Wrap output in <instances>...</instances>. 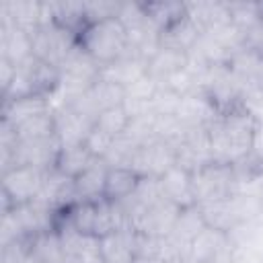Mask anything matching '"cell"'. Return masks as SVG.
<instances>
[{
  "mask_svg": "<svg viewBox=\"0 0 263 263\" xmlns=\"http://www.w3.org/2000/svg\"><path fill=\"white\" fill-rule=\"evenodd\" d=\"M173 148L177 152V166L189 171L191 175L214 162L208 127H187L183 136L173 144Z\"/></svg>",
  "mask_w": 263,
  "mask_h": 263,
  "instance_id": "cell-8",
  "label": "cell"
},
{
  "mask_svg": "<svg viewBox=\"0 0 263 263\" xmlns=\"http://www.w3.org/2000/svg\"><path fill=\"white\" fill-rule=\"evenodd\" d=\"M99 74H101V64L86 49H82L80 43H76V47L68 53V58L60 66V76L88 84H95L99 80Z\"/></svg>",
  "mask_w": 263,
  "mask_h": 263,
  "instance_id": "cell-19",
  "label": "cell"
},
{
  "mask_svg": "<svg viewBox=\"0 0 263 263\" xmlns=\"http://www.w3.org/2000/svg\"><path fill=\"white\" fill-rule=\"evenodd\" d=\"M245 47H249V49H253V51H257V53L263 55V18L247 33V37H245Z\"/></svg>",
  "mask_w": 263,
  "mask_h": 263,
  "instance_id": "cell-36",
  "label": "cell"
},
{
  "mask_svg": "<svg viewBox=\"0 0 263 263\" xmlns=\"http://www.w3.org/2000/svg\"><path fill=\"white\" fill-rule=\"evenodd\" d=\"M47 111H51V105H49L47 97H43V95L8 99V101H4L2 121L12 125V127H18L27 119H31L35 115H41V113H47Z\"/></svg>",
  "mask_w": 263,
  "mask_h": 263,
  "instance_id": "cell-17",
  "label": "cell"
},
{
  "mask_svg": "<svg viewBox=\"0 0 263 263\" xmlns=\"http://www.w3.org/2000/svg\"><path fill=\"white\" fill-rule=\"evenodd\" d=\"M113 140L115 138H111V136H107L105 132H101V129H92L90 134H88V138H86V148L92 152V156L95 158H103L105 154H107V150L111 148V144H113Z\"/></svg>",
  "mask_w": 263,
  "mask_h": 263,
  "instance_id": "cell-35",
  "label": "cell"
},
{
  "mask_svg": "<svg viewBox=\"0 0 263 263\" xmlns=\"http://www.w3.org/2000/svg\"><path fill=\"white\" fill-rule=\"evenodd\" d=\"M107 173H109V166L99 158L84 173H80L74 179V189H76L78 203L80 201H97V199L105 197Z\"/></svg>",
  "mask_w": 263,
  "mask_h": 263,
  "instance_id": "cell-20",
  "label": "cell"
},
{
  "mask_svg": "<svg viewBox=\"0 0 263 263\" xmlns=\"http://www.w3.org/2000/svg\"><path fill=\"white\" fill-rule=\"evenodd\" d=\"M218 113H220L218 107L205 92H191L181 97V103L175 115L185 127H208Z\"/></svg>",
  "mask_w": 263,
  "mask_h": 263,
  "instance_id": "cell-13",
  "label": "cell"
},
{
  "mask_svg": "<svg viewBox=\"0 0 263 263\" xmlns=\"http://www.w3.org/2000/svg\"><path fill=\"white\" fill-rule=\"evenodd\" d=\"M148 74V62L146 60H140L136 55H121L109 64H103L101 66V74L99 78L103 80H109V82H115L119 86H129L132 82H136L138 78L146 76Z\"/></svg>",
  "mask_w": 263,
  "mask_h": 263,
  "instance_id": "cell-15",
  "label": "cell"
},
{
  "mask_svg": "<svg viewBox=\"0 0 263 263\" xmlns=\"http://www.w3.org/2000/svg\"><path fill=\"white\" fill-rule=\"evenodd\" d=\"M148 18L144 4L138 2H119V12H117V21L125 27V29H134L138 25H142Z\"/></svg>",
  "mask_w": 263,
  "mask_h": 263,
  "instance_id": "cell-34",
  "label": "cell"
},
{
  "mask_svg": "<svg viewBox=\"0 0 263 263\" xmlns=\"http://www.w3.org/2000/svg\"><path fill=\"white\" fill-rule=\"evenodd\" d=\"M138 181H140V177L127 166L109 168L107 183H105V197L111 201H121L136 189Z\"/></svg>",
  "mask_w": 263,
  "mask_h": 263,
  "instance_id": "cell-28",
  "label": "cell"
},
{
  "mask_svg": "<svg viewBox=\"0 0 263 263\" xmlns=\"http://www.w3.org/2000/svg\"><path fill=\"white\" fill-rule=\"evenodd\" d=\"M31 43H33V55L37 60L60 68L62 62L68 58V53L76 47L78 35L55 23H45L39 25V29L31 35Z\"/></svg>",
  "mask_w": 263,
  "mask_h": 263,
  "instance_id": "cell-5",
  "label": "cell"
},
{
  "mask_svg": "<svg viewBox=\"0 0 263 263\" xmlns=\"http://www.w3.org/2000/svg\"><path fill=\"white\" fill-rule=\"evenodd\" d=\"M150 21L160 29L164 31L166 27H171L173 23H177L179 18L185 16V4L181 2H148L144 4Z\"/></svg>",
  "mask_w": 263,
  "mask_h": 263,
  "instance_id": "cell-31",
  "label": "cell"
},
{
  "mask_svg": "<svg viewBox=\"0 0 263 263\" xmlns=\"http://www.w3.org/2000/svg\"><path fill=\"white\" fill-rule=\"evenodd\" d=\"M18 140H41V138H51L55 136V119H53V111L35 115L31 119H27L25 123H21L18 127H14Z\"/></svg>",
  "mask_w": 263,
  "mask_h": 263,
  "instance_id": "cell-30",
  "label": "cell"
},
{
  "mask_svg": "<svg viewBox=\"0 0 263 263\" xmlns=\"http://www.w3.org/2000/svg\"><path fill=\"white\" fill-rule=\"evenodd\" d=\"M199 35H201L199 27L185 12L183 18H179L177 23H173L171 27H166L160 33V45L162 47H168V49H177V51L187 53L195 45V41L199 39Z\"/></svg>",
  "mask_w": 263,
  "mask_h": 263,
  "instance_id": "cell-23",
  "label": "cell"
},
{
  "mask_svg": "<svg viewBox=\"0 0 263 263\" xmlns=\"http://www.w3.org/2000/svg\"><path fill=\"white\" fill-rule=\"evenodd\" d=\"M27 251L35 263H66L60 232H55L53 228L31 236Z\"/></svg>",
  "mask_w": 263,
  "mask_h": 263,
  "instance_id": "cell-22",
  "label": "cell"
},
{
  "mask_svg": "<svg viewBox=\"0 0 263 263\" xmlns=\"http://www.w3.org/2000/svg\"><path fill=\"white\" fill-rule=\"evenodd\" d=\"M251 154H255V160L263 164V121H257L255 138H253V152Z\"/></svg>",
  "mask_w": 263,
  "mask_h": 263,
  "instance_id": "cell-38",
  "label": "cell"
},
{
  "mask_svg": "<svg viewBox=\"0 0 263 263\" xmlns=\"http://www.w3.org/2000/svg\"><path fill=\"white\" fill-rule=\"evenodd\" d=\"M60 152H62V144L55 136L41 140H18L10 166H37L49 171L55 168Z\"/></svg>",
  "mask_w": 263,
  "mask_h": 263,
  "instance_id": "cell-11",
  "label": "cell"
},
{
  "mask_svg": "<svg viewBox=\"0 0 263 263\" xmlns=\"http://www.w3.org/2000/svg\"><path fill=\"white\" fill-rule=\"evenodd\" d=\"M53 119H55V138L60 140L62 148L84 144L88 134L95 129V123H97L95 117L82 115V113L74 111L72 107L55 109Z\"/></svg>",
  "mask_w": 263,
  "mask_h": 263,
  "instance_id": "cell-12",
  "label": "cell"
},
{
  "mask_svg": "<svg viewBox=\"0 0 263 263\" xmlns=\"http://www.w3.org/2000/svg\"><path fill=\"white\" fill-rule=\"evenodd\" d=\"M203 228H205V222H203V216H201L199 208H197V205H189V208H183V210L179 212L171 236H175L181 245H185L187 249H191V240H193Z\"/></svg>",
  "mask_w": 263,
  "mask_h": 263,
  "instance_id": "cell-26",
  "label": "cell"
},
{
  "mask_svg": "<svg viewBox=\"0 0 263 263\" xmlns=\"http://www.w3.org/2000/svg\"><path fill=\"white\" fill-rule=\"evenodd\" d=\"M31 55H33L31 33H27L14 25L0 27V58L12 62L16 66Z\"/></svg>",
  "mask_w": 263,
  "mask_h": 263,
  "instance_id": "cell-21",
  "label": "cell"
},
{
  "mask_svg": "<svg viewBox=\"0 0 263 263\" xmlns=\"http://www.w3.org/2000/svg\"><path fill=\"white\" fill-rule=\"evenodd\" d=\"M230 23L240 29L247 37V33L263 18V4L257 2H228Z\"/></svg>",
  "mask_w": 263,
  "mask_h": 263,
  "instance_id": "cell-29",
  "label": "cell"
},
{
  "mask_svg": "<svg viewBox=\"0 0 263 263\" xmlns=\"http://www.w3.org/2000/svg\"><path fill=\"white\" fill-rule=\"evenodd\" d=\"M119 12V2H109V0H92L84 2V18L86 25L101 23L107 18H117Z\"/></svg>",
  "mask_w": 263,
  "mask_h": 263,
  "instance_id": "cell-33",
  "label": "cell"
},
{
  "mask_svg": "<svg viewBox=\"0 0 263 263\" xmlns=\"http://www.w3.org/2000/svg\"><path fill=\"white\" fill-rule=\"evenodd\" d=\"M12 76H14V64L0 58V82H2V95L6 92V88L10 86L12 82Z\"/></svg>",
  "mask_w": 263,
  "mask_h": 263,
  "instance_id": "cell-37",
  "label": "cell"
},
{
  "mask_svg": "<svg viewBox=\"0 0 263 263\" xmlns=\"http://www.w3.org/2000/svg\"><path fill=\"white\" fill-rule=\"evenodd\" d=\"M158 183H160L164 199L173 201L181 210L189 208V205H195V201H193V183H191V173L189 171H185L181 166H173L171 171H166L158 179Z\"/></svg>",
  "mask_w": 263,
  "mask_h": 263,
  "instance_id": "cell-16",
  "label": "cell"
},
{
  "mask_svg": "<svg viewBox=\"0 0 263 263\" xmlns=\"http://www.w3.org/2000/svg\"><path fill=\"white\" fill-rule=\"evenodd\" d=\"M185 12L199 27L201 33L212 27L230 23L228 2H191V4H185Z\"/></svg>",
  "mask_w": 263,
  "mask_h": 263,
  "instance_id": "cell-24",
  "label": "cell"
},
{
  "mask_svg": "<svg viewBox=\"0 0 263 263\" xmlns=\"http://www.w3.org/2000/svg\"><path fill=\"white\" fill-rule=\"evenodd\" d=\"M95 160L92 152L86 148V144H80V146H70V148H62L60 156H58V162H55V168L62 171L64 175L76 179L80 173H84Z\"/></svg>",
  "mask_w": 263,
  "mask_h": 263,
  "instance_id": "cell-27",
  "label": "cell"
},
{
  "mask_svg": "<svg viewBox=\"0 0 263 263\" xmlns=\"http://www.w3.org/2000/svg\"><path fill=\"white\" fill-rule=\"evenodd\" d=\"M179 212H181L179 205H175L168 199H160L158 203H154L150 208H142V210L129 214V222L138 234L166 236L173 232V226L177 222Z\"/></svg>",
  "mask_w": 263,
  "mask_h": 263,
  "instance_id": "cell-9",
  "label": "cell"
},
{
  "mask_svg": "<svg viewBox=\"0 0 263 263\" xmlns=\"http://www.w3.org/2000/svg\"><path fill=\"white\" fill-rule=\"evenodd\" d=\"M103 263H134L136 259V230L123 228L101 238Z\"/></svg>",
  "mask_w": 263,
  "mask_h": 263,
  "instance_id": "cell-18",
  "label": "cell"
},
{
  "mask_svg": "<svg viewBox=\"0 0 263 263\" xmlns=\"http://www.w3.org/2000/svg\"><path fill=\"white\" fill-rule=\"evenodd\" d=\"M129 119L132 117L127 115V111L123 109V105H119V107H111V109L101 111L99 117H97L95 127L101 129V132H105L111 138H117L119 134H123V129L127 127Z\"/></svg>",
  "mask_w": 263,
  "mask_h": 263,
  "instance_id": "cell-32",
  "label": "cell"
},
{
  "mask_svg": "<svg viewBox=\"0 0 263 263\" xmlns=\"http://www.w3.org/2000/svg\"><path fill=\"white\" fill-rule=\"evenodd\" d=\"M177 166V152L173 144L162 140H150L134 152L129 160V168L138 177H154L160 179L166 171Z\"/></svg>",
  "mask_w": 263,
  "mask_h": 263,
  "instance_id": "cell-7",
  "label": "cell"
},
{
  "mask_svg": "<svg viewBox=\"0 0 263 263\" xmlns=\"http://www.w3.org/2000/svg\"><path fill=\"white\" fill-rule=\"evenodd\" d=\"M134 263H177V261H164V259H150V257H136Z\"/></svg>",
  "mask_w": 263,
  "mask_h": 263,
  "instance_id": "cell-39",
  "label": "cell"
},
{
  "mask_svg": "<svg viewBox=\"0 0 263 263\" xmlns=\"http://www.w3.org/2000/svg\"><path fill=\"white\" fill-rule=\"evenodd\" d=\"M187 62H189L187 53L177 51V49H168V47H162L160 45V49L148 62V74L152 78H156L158 82H162L168 76H173L175 72L183 70L187 66Z\"/></svg>",
  "mask_w": 263,
  "mask_h": 263,
  "instance_id": "cell-25",
  "label": "cell"
},
{
  "mask_svg": "<svg viewBox=\"0 0 263 263\" xmlns=\"http://www.w3.org/2000/svg\"><path fill=\"white\" fill-rule=\"evenodd\" d=\"M10 25L33 35L41 25V2H31V0L0 2V27H10Z\"/></svg>",
  "mask_w": 263,
  "mask_h": 263,
  "instance_id": "cell-14",
  "label": "cell"
},
{
  "mask_svg": "<svg viewBox=\"0 0 263 263\" xmlns=\"http://www.w3.org/2000/svg\"><path fill=\"white\" fill-rule=\"evenodd\" d=\"M257 119L249 115L242 107L220 111L216 119L208 125L210 148L214 162L220 164H238L253 152Z\"/></svg>",
  "mask_w": 263,
  "mask_h": 263,
  "instance_id": "cell-1",
  "label": "cell"
},
{
  "mask_svg": "<svg viewBox=\"0 0 263 263\" xmlns=\"http://www.w3.org/2000/svg\"><path fill=\"white\" fill-rule=\"evenodd\" d=\"M78 43L103 66L125 53L127 33L117 18H107L101 23L86 25L78 35Z\"/></svg>",
  "mask_w": 263,
  "mask_h": 263,
  "instance_id": "cell-2",
  "label": "cell"
},
{
  "mask_svg": "<svg viewBox=\"0 0 263 263\" xmlns=\"http://www.w3.org/2000/svg\"><path fill=\"white\" fill-rule=\"evenodd\" d=\"M51 171V168H49ZM47 177V171L37 166H10L2 173V193L6 201V210L12 205L33 201Z\"/></svg>",
  "mask_w": 263,
  "mask_h": 263,
  "instance_id": "cell-6",
  "label": "cell"
},
{
  "mask_svg": "<svg viewBox=\"0 0 263 263\" xmlns=\"http://www.w3.org/2000/svg\"><path fill=\"white\" fill-rule=\"evenodd\" d=\"M234 245L228 232L205 226L193 240L189 249V259L197 263H230Z\"/></svg>",
  "mask_w": 263,
  "mask_h": 263,
  "instance_id": "cell-10",
  "label": "cell"
},
{
  "mask_svg": "<svg viewBox=\"0 0 263 263\" xmlns=\"http://www.w3.org/2000/svg\"><path fill=\"white\" fill-rule=\"evenodd\" d=\"M60 82V68L49 66L35 55L27 58L25 62L14 66V76L6 92L2 95L4 101L18 99V97H31V95H43L47 97L53 92V88Z\"/></svg>",
  "mask_w": 263,
  "mask_h": 263,
  "instance_id": "cell-3",
  "label": "cell"
},
{
  "mask_svg": "<svg viewBox=\"0 0 263 263\" xmlns=\"http://www.w3.org/2000/svg\"><path fill=\"white\" fill-rule=\"evenodd\" d=\"M191 183H193L195 205H205L212 201L226 199V197L234 195V185H236L234 166L210 162L191 175Z\"/></svg>",
  "mask_w": 263,
  "mask_h": 263,
  "instance_id": "cell-4",
  "label": "cell"
}]
</instances>
